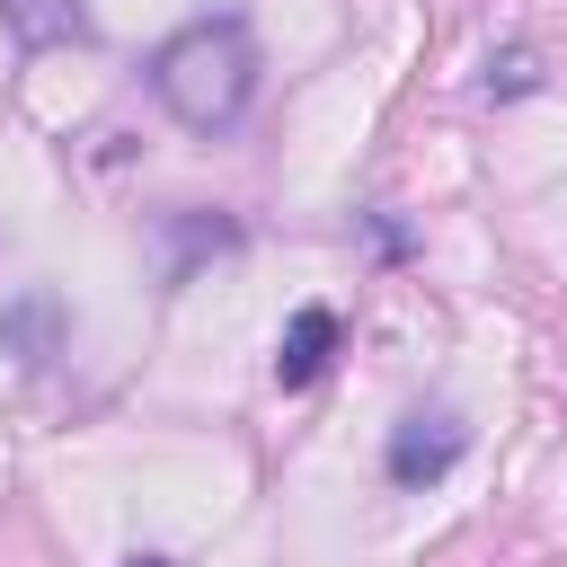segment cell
<instances>
[{
    "instance_id": "cell-8",
    "label": "cell",
    "mask_w": 567,
    "mask_h": 567,
    "mask_svg": "<svg viewBox=\"0 0 567 567\" xmlns=\"http://www.w3.org/2000/svg\"><path fill=\"white\" fill-rule=\"evenodd\" d=\"M124 567H168V558H124Z\"/></svg>"
},
{
    "instance_id": "cell-3",
    "label": "cell",
    "mask_w": 567,
    "mask_h": 567,
    "mask_svg": "<svg viewBox=\"0 0 567 567\" xmlns=\"http://www.w3.org/2000/svg\"><path fill=\"white\" fill-rule=\"evenodd\" d=\"M0 27L18 35V53H62V44H89V0H0Z\"/></svg>"
},
{
    "instance_id": "cell-5",
    "label": "cell",
    "mask_w": 567,
    "mask_h": 567,
    "mask_svg": "<svg viewBox=\"0 0 567 567\" xmlns=\"http://www.w3.org/2000/svg\"><path fill=\"white\" fill-rule=\"evenodd\" d=\"M239 248V221L221 213H168V284H186L204 257H230Z\"/></svg>"
},
{
    "instance_id": "cell-1",
    "label": "cell",
    "mask_w": 567,
    "mask_h": 567,
    "mask_svg": "<svg viewBox=\"0 0 567 567\" xmlns=\"http://www.w3.org/2000/svg\"><path fill=\"white\" fill-rule=\"evenodd\" d=\"M151 97L186 133H230L257 97V35L248 18H195L151 53Z\"/></svg>"
},
{
    "instance_id": "cell-7",
    "label": "cell",
    "mask_w": 567,
    "mask_h": 567,
    "mask_svg": "<svg viewBox=\"0 0 567 567\" xmlns=\"http://www.w3.org/2000/svg\"><path fill=\"white\" fill-rule=\"evenodd\" d=\"M523 89H540V62L514 44V53H496V62H487V97H523Z\"/></svg>"
},
{
    "instance_id": "cell-6",
    "label": "cell",
    "mask_w": 567,
    "mask_h": 567,
    "mask_svg": "<svg viewBox=\"0 0 567 567\" xmlns=\"http://www.w3.org/2000/svg\"><path fill=\"white\" fill-rule=\"evenodd\" d=\"M0 346H27L18 363H44V354H53V301H27V310H9V319H0Z\"/></svg>"
},
{
    "instance_id": "cell-2",
    "label": "cell",
    "mask_w": 567,
    "mask_h": 567,
    "mask_svg": "<svg viewBox=\"0 0 567 567\" xmlns=\"http://www.w3.org/2000/svg\"><path fill=\"white\" fill-rule=\"evenodd\" d=\"M461 452H470V425H461V416H408V425L390 434V452H381V461H390V478H399V487H434Z\"/></svg>"
},
{
    "instance_id": "cell-4",
    "label": "cell",
    "mask_w": 567,
    "mask_h": 567,
    "mask_svg": "<svg viewBox=\"0 0 567 567\" xmlns=\"http://www.w3.org/2000/svg\"><path fill=\"white\" fill-rule=\"evenodd\" d=\"M328 354H337V310H328V301H310V310H292V319H284V337H275V381H284V390H301V381H319V372H328Z\"/></svg>"
}]
</instances>
